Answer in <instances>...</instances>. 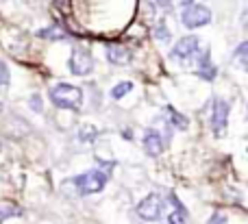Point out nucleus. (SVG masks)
<instances>
[{
  "instance_id": "1",
  "label": "nucleus",
  "mask_w": 248,
  "mask_h": 224,
  "mask_svg": "<svg viewBox=\"0 0 248 224\" xmlns=\"http://www.w3.org/2000/svg\"><path fill=\"white\" fill-rule=\"evenodd\" d=\"M50 100L61 109H74L77 111L83 103V91L68 83H59L50 90Z\"/></svg>"
},
{
  "instance_id": "2",
  "label": "nucleus",
  "mask_w": 248,
  "mask_h": 224,
  "mask_svg": "<svg viewBox=\"0 0 248 224\" xmlns=\"http://www.w3.org/2000/svg\"><path fill=\"white\" fill-rule=\"evenodd\" d=\"M107 179H109L107 170H90V172L78 174L77 179H72V183L78 190V194L87 196V194H96V192L103 190L107 185Z\"/></svg>"
},
{
  "instance_id": "3",
  "label": "nucleus",
  "mask_w": 248,
  "mask_h": 224,
  "mask_svg": "<svg viewBox=\"0 0 248 224\" xmlns=\"http://www.w3.org/2000/svg\"><path fill=\"white\" fill-rule=\"evenodd\" d=\"M183 24L187 29H198V26H205L211 22V11L202 4H189L183 9V15H181Z\"/></svg>"
},
{
  "instance_id": "4",
  "label": "nucleus",
  "mask_w": 248,
  "mask_h": 224,
  "mask_svg": "<svg viewBox=\"0 0 248 224\" xmlns=\"http://www.w3.org/2000/svg\"><path fill=\"white\" fill-rule=\"evenodd\" d=\"M229 122V105L222 98L214 100V113H211V133L216 137H224Z\"/></svg>"
},
{
  "instance_id": "5",
  "label": "nucleus",
  "mask_w": 248,
  "mask_h": 224,
  "mask_svg": "<svg viewBox=\"0 0 248 224\" xmlns=\"http://www.w3.org/2000/svg\"><path fill=\"white\" fill-rule=\"evenodd\" d=\"M161 211H163V200H161V196H157V194L146 196V198L137 205V213H140V218L150 220V222L159 220V218H161Z\"/></svg>"
},
{
  "instance_id": "6",
  "label": "nucleus",
  "mask_w": 248,
  "mask_h": 224,
  "mask_svg": "<svg viewBox=\"0 0 248 224\" xmlns=\"http://www.w3.org/2000/svg\"><path fill=\"white\" fill-rule=\"evenodd\" d=\"M70 70L77 76H85L94 70V59L85 48H74L72 50V59H70Z\"/></svg>"
},
{
  "instance_id": "7",
  "label": "nucleus",
  "mask_w": 248,
  "mask_h": 224,
  "mask_svg": "<svg viewBox=\"0 0 248 224\" xmlns=\"http://www.w3.org/2000/svg\"><path fill=\"white\" fill-rule=\"evenodd\" d=\"M198 46H201V39L196 35H187L181 42H176V46L172 48V57L174 59H189L192 55L198 52Z\"/></svg>"
},
{
  "instance_id": "8",
  "label": "nucleus",
  "mask_w": 248,
  "mask_h": 224,
  "mask_svg": "<svg viewBox=\"0 0 248 224\" xmlns=\"http://www.w3.org/2000/svg\"><path fill=\"white\" fill-rule=\"evenodd\" d=\"M144 150L148 152L150 157L161 155V150H163V139H161V135H159L157 131L148 129V131L144 133Z\"/></svg>"
},
{
  "instance_id": "9",
  "label": "nucleus",
  "mask_w": 248,
  "mask_h": 224,
  "mask_svg": "<svg viewBox=\"0 0 248 224\" xmlns=\"http://www.w3.org/2000/svg\"><path fill=\"white\" fill-rule=\"evenodd\" d=\"M218 70L216 65L211 63V57H209V50H205L201 57H198V76L205 78V81H214Z\"/></svg>"
},
{
  "instance_id": "10",
  "label": "nucleus",
  "mask_w": 248,
  "mask_h": 224,
  "mask_svg": "<svg viewBox=\"0 0 248 224\" xmlns=\"http://www.w3.org/2000/svg\"><path fill=\"white\" fill-rule=\"evenodd\" d=\"M107 59L116 65H126L131 61V52L120 44H109L107 46Z\"/></svg>"
},
{
  "instance_id": "11",
  "label": "nucleus",
  "mask_w": 248,
  "mask_h": 224,
  "mask_svg": "<svg viewBox=\"0 0 248 224\" xmlns=\"http://www.w3.org/2000/svg\"><path fill=\"white\" fill-rule=\"evenodd\" d=\"M170 203L174 205V211L168 216V224H185V216H187V213H185V207L179 203L176 196H170Z\"/></svg>"
},
{
  "instance_id": "12",
  "label": "nucleus",
  "mask_w": 248,
  "mask_h": 224,
  "mask_svg": "<svg viewBox=\"0 0 248 224\" xmlns=\"http://www.w3.org/2000/svg\"><path fill=\"white\" fill-rule=\"evenodd\" d=\"M37 37H42V39H65L68 33L61 29V24H50L48 29L37 30Z\"/></svg>"
},
{
  "instance_id": "13",
  "label": "nucleus",
  "mask_w": 248,
  "mask_h": 224,
  "mask_svg": "<svg viewBox=\"0 0 248 224\" xmlns=\"http://www.w3.org/2000/svg\"><path fill=\"white\" fill-rule=\"evenodd\" d=\"M233 59H235V63L240 65L242 70H246V72H248V42H242L240 46L235 48V55H233Z\"/></svg>"
},
{
  "instance_id": "14",
  "label": "nucleus",
  "mask_w": 248,
  "mask_h": 224,
  "mask_svg": "<svg viewBox=\"0 0 248 224\" xmlns=\"http://www.w3.org/2000/svg\"><path fill=\"white\" fill-rule=\"evenodd\" d=\"M16 216H22L20 207H16V205H4V207H0V224L4 220H9V218H16Z\"/></svg>"
},
{
  "instance_id": "15",
  "label": "nucleus",
  "mask_w": 248,
  "mask_h": 224,
  "mask_svg": "<svg viewBox=\"0 0 248 224\" xmlns=\"http://www.w3.org/2000/svg\"><path fill=\"white\" fill-rule=\"evenodd\" d=\"M131 90H133V83L124 81V83H120V85H116V87L111 90V98H113V100H120V98H124V96H126Z\"/></svg>"
},
{
  "instance_id": "16",
  "label": "nucleus",
  "mask_w": 248,
  "mask_h": 224,
  "mask_svg": "<svg viewBox=\"0 0 248 224\" xmlns=\"http://www.w3.org/2000/svg\"><path fill=\"white\" fill-rule=\"evenodd\" d=\"M168 116L172 118V122H174V126H179V129H185V126H187V118H185V116H181V113L176 111L174 107H170V105H168Z\"/></svg>"
},
{
  "instance_id": "17",
  "label": "nucleus",
  "mask_w": 248,
  "mask_h": 224,
  "mask_svg": "<svg viewBox=\"0 0 248 224\" xmlns=\"http://www.w3.org/2000/svg\"><path fill=\"white\" fill-rule=\"evenodd\" d=\"M155 37L157 39H170V29L166 26V22H157V26H155Z\"/></svg>"
},
{
  "instance_id": "18",
  "label": "nucleus",
  "mask_w": 248,
  "mask_h": 224,
  "mask_svg": "<svg viewBox=\"0 0 248 224\" xmlns=\"http://www.w3.org/2000/svg\"><path fill=\"white\" fill-rule=\"evenodd\" d=\"M9 85V68L4 61H0V87Z\"/></svg>"
},
{
  "instance_id": "19",
  "label": "nucleus",
  "mask_w": 248,
  "mask_h": 224,
  "mask_svg": "<svg viewBox=\"0 0 248 224\" xmlns=\"http://www.w3.org/2000/svg\"><path fill=\"white\" fill-rule=\"evenodd\" d=\"M55 7H57V11H61V13H70L72 2H70V0H55Z\"/></svg>"
},
{
  "instance_id": "20",
  "label": "nucleus",
  "mask_w": 248,
  "mask_h": 224,
  "mask_svg": "<svg viewBox=\"0 0 248 224\" xmlns=\"http://www.w3.org/2000/svg\"><path fill=\"white\" fill-rule=\"evenodd\" d=\"M209 224H227V216H224V213H214Z\"/></svg>"
},
{
  "instance_id": "21",
  "label": "nucleus",
  "mask_w": 248,
  "mask_h": 224,
  "mask_svg": "<svg viewBox=\"0 0 248 224\" xmlns=\"http://www.w3.org/2000/svg\"><path fill=\"white\" fill-rule=\"evenodd\" d=\"M157 4L163 11H172V0H157Z\"/></svg>"
},
{
  "instance_id": "22",
  "label": "nucleus",
  "mask_w": 248,
  "mask_h": 224,
  "mask_svg": "<svg viewBox=\"0 0 248 224\" xmlns=\"http://www.w3.org/2000/svg\"><path fill=\"white\" fill-rule=\"evenodd\" d=\"M31 105H33V109H37L39 111V109H42L39 107V96H33V98H31Z\"/></svg>"
},
{
  "instance_id": "23",
  "label": "nucleus",
  "mask_w": 248,
  "mask_h": 224,
  "mask_svg": "<svg viewBox=\"0 0 248 224\" xmlns=\"http://www.w3.org/2000/svg\"><path fill=\"white\" fill-rule=\"evenodd\" d=\"M242 24H244V26H246V29H248V9H246V11H244V15H242Z\"/></svg>"
},
{
  "instance_id": "24",
  "label": "nucleus",
  "mask_w": 248,
  "mask_h": 224,
  "mask_svg": "<svg viewBox=\"0 0 248 224\" xmlns=\"http://www.w3.org/2000/svg\"><path fill=\"white\" fill-rule=\"evenodd\" d=\"M183 2V7H189V4H194V0H181Z\"/></svg>"
},
{
  "instance_id": "25",
  "label": "nucleus",
  "mask_w": 248,
  "mask_h": 224,
  "mask_svg": "<svg viewBox=\"0 0 248 224\" xmlns=\"http://www.w3.org/2000/svg\"><path fill=\"white\" fill-rule=\"evenodd\" d=\"M0 111H2V103H0Z\"/></svg>"
},
{
  "instance_id": "26",
  "label": "nucleus",
  "mask_w": 248,
  "mask_h": 224,
  "mask_svg": "<svg viewBox=\"0 0 248 224\" xmlns=\"http://www.w3.org/2000/svg\"><path fill=\"white\" fill-rule=\"evenodd\" d=\"M0 148H2V144H0Z\"/></svg>"
}]
</instances>
